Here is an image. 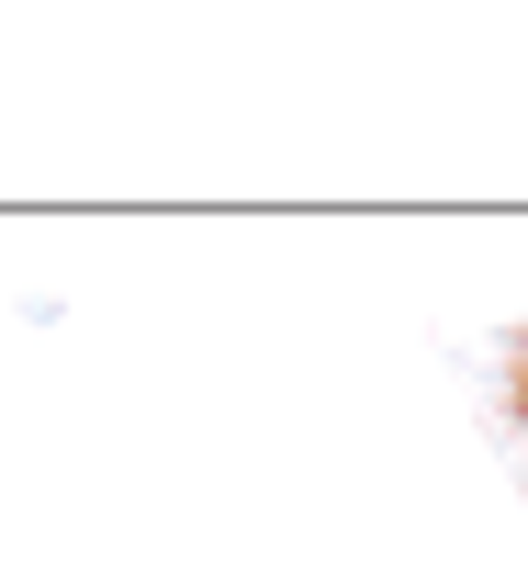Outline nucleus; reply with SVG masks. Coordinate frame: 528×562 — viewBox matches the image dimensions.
<instances>
[{"mask_svg": "<svg viewBox=\"0 0 528 562\" xmlns=\"http://www.w3.org/2000/svg\"><path fill=\"white\" fill-rule=\"evenodd\" d=\"M517 416H528V371H517Z\"/></svg>", "mask_w": 528, "mask_h": 562, "instance_id": "f257e3e1", "label": "nucleus"}]
</instances>
